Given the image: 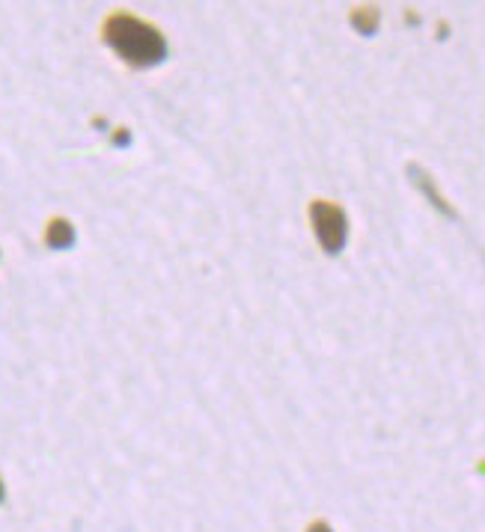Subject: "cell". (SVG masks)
Here are the masks:
<instances>
[{
    "instance_id": "obj_4",
    "label": "cell",
    "mask_w": 485,
    "mask_h": 532,
    "mask_svg": "<svg viewBox=\"0 0 485 532\" xmlns=\"http://www.w3.org/2000/svg\"><path fill=\"white\" fill-rule=\"evenodd\" d=\"M307 532H331V527H328L325 521H316V524H313Z\"/></svg>"
},
{
    "instance_id": "obj_1",
    "label": "cell",
    "mask_w": 485,
    "mask_h": 532,
    "mask_svg": "<svg viewBox=\"0 0 485 532\" xmlns=\"http://www.w3.org/2000/svg\"><path fill=\"white\" fill-rule=\"evenodd\" d=\"M102 39L120 54L128 66L146 69L167 60V39L149 21L131 12H111L102 24Z\"/></svg>"
},
{
    "instance_id": "obj_5",
    "label": "cell",
    "mask_w": 485,
    "mask_h": 532,
    "mask_svg": "<svg viewBox=\"0 0 485 532\" xmlns=\"http://www.w3.org/2000/svg\"><path fill=\"white\" fill-rule=\"evenodd\" d=\"M6 500V488H3V479H0V503Z\"/></svg>"
},
{
    "instance_id": "obj_3",
    "label": "cell",
    "mask_w": 485,
    "mask_h": 532,
    "mask_svg": "<svg viewBox=\"0 0 485 532\" xmlns=\"http://www.w3.org/2000/svg\"><path fill=\"white\" fill-rule=\"evenodd\" d=\"M45 244L51 250H69L75 244V226L66 217H54L45 229Z\"/></svg>"
},
{
    "instance_id": "obj_2",
    "label": "cell",
    "mask_w": 485,
    "mask_h": 532,
    "mask_svg": "<svg viewBox=\"0 0 485 532\" xmlns=\"http://www.w3.org/2000/svg\"><path fill=\"white\" fill-rule=\"evenodd\" d=\"M310 220H313V229H316V238L319 244L328 250V253H340L343 244H346V212L337 206V203H325V200H316L310 206Z\"/></svg>"
}]
</instances>
